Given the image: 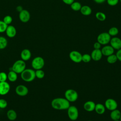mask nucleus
I'll return each instance as SVG.
<instances>
[{"mask_svg":"<svg viewBox=\"0 0 121 121\" xmlns=\"http://www.w3.org/2000/svg\"><path fill=\"white\" fill-rule=\"evenodd\" d=\"M110 45L114 49L118 50L121 48V39L117 37H113L110 41Z\"/></svg>","mask_w":121,"mask_h":121,"instance_id":"f8f14e48","label":"nucleus"},{"mask_svg":"<svg viewBox=\"0 0 121 121\" xmlns=\"http://www.w3.org/2000/svg\"><path fill=\"white\" fill-rule=\"evenodd\" d=\"M21 60L24 61H27L29 60L31 57V52L30 51L27 49L23 50L20 54Z\"/></svg>","mask_w":121,"mask_h":121,"instance_id":"a211bd4d","label":"nucleus"},{"mask_svg":"<svg viewBox=\"0 0 121 121\" xmlns=\"http://www.w3.org/2000/svg\"><path fill=\"white\" fill-rule=\"evenodd\" d=\"M7 116L8 118L10 121H14L17 117V114L15 111L14 110H9L7 112Z\"/></svg>","mask_w":121,"mask_h":121,"instance_id":"5701e85b","label":"nucleus"},{"mask_svg":"<svg viewBox=\"0 0 121 121\" xmlns=\"http://www.w3.org/2000/svg\"><path fill=\"white\" fill-rule=\"evenodd\" d=\"M105 109L104 105L101 103H98L95 104V111L98 114H103L104 113Z\"/></svg>","mask_w":121,"mask_h":121,"instance_id":"aec40b11","label":"nucleus"},{"mask_svg":"<svg viewBox=\"0 0 121 121\" xmlns=\"http://www.w3.org/2000/svg\"><path fill=\"white\" fill-rule=\"evenodd\" d=\"M62 0L65 4L69 5H70L74 1V0Z\"/></svg>","mask_w":121,"mask_h":121,"instance_id":"4c0bfd02","label":"nucleus"},{"mask_svg":"<svg viewBox=\"0 0 121 121\" xmlns=\"http://www.w3.org/2000/svg\"><path fill=\"white\" fill-rule=\"evenodd\" d=\"M35 77L39 79L43 78L45 75L44 72L43 70H42V69L36 70V71H35Z\"/></svg>","mask_w":121,"mask_h":121,"instance_id":"c85d7f7f","label":"nucleus"},{"mask_svg":"<svg viewBox=\"0 0 121 121\" xmlns=\"http://www.w3.org/2000/svg\"><path fill=\"white\" fill-rule=\"evenodd\" d=\"M110 116L111 119L113 121L119 120L121 118V112L120 110L116 109L111 111Z\"/></svg>","mask_w":121,"mask_h":121,"instance_id":"6ab92c4d","label":"nucleus"},{"mask_svg":"<svg viewBox=\"0 0 121 121\" xmlns=\"http://www.w3.org/2000/svg\"></svg>","mask_w":121,"mask_h":121,"instance_id":"c03bdc74","label":"nucleus"},{"mask_svg":"<svg viewBox=\"0 0 121 121\" xmlns=\"http://www.w3.org/2000/svg\"><path fill=\"white\" fill-rule=\"evenodd\" d=\"M92 60L91 55L87 53H85L82 56V61L85 63H88Z\"/></svg>","mask_w":121,"mask_h":121,"instance_id":"c756f323","label":"nucleus"},{"mask_svg":"<svg viewBox=\"0 0 121 121\" xmlns=\"http://www.w3.org/2000/svg\"><path fill=\"white\" fill-rule=\"evenodd\" d=\"M8 79L7 74L4 72H0V82L6 81Z\"/></svg>","mask_w":121,"mask_h":121,"instance_id":"473e14b6","label":"nucleus"},{"mask_svg":"<svg viewBox=\"0 0 121 121\" xmlns=\"http://www.w3.org/2000/svg\"><path fill=\"white\" fill-rule=\"evenodd\" d=\"M101 51L103 55L107 57L114 53V49L110 45H105L101 49Z\"/></svg>","mask_w":121,"mask_h":121,"instance_id":"4468645a","label":"nucleus"},{"mask_svg":"<svg viewBox=\"0 0 121 121\" xmlns=\"http://www.w3.org/2000/svg\"><path fill=\"white\" fill-rule=\"evenodd\" d=\"M51 106L54 109L57 110H67L70 106V102L65 98L58 97L52 101Z\"/></svg>","mask_w":121,"mask_h":121,"instance_id":"f257e3e1","label":"nucleus"},{"mask_svg":"<svg viewBox=\"0 0 121 121\" xmlns=\"http://www.w3.org/2000/svg\"><path fill=\"white\" fill-rule=\"evenodd\" d=\"M80 11L81 13L84 16H89L92 13V9L89 6L84 5L81 7Z\"/></svg>","mask_w":121,"mask_h":121,"instance_id":"412c9836","label":"nucleus"},{"mask_svg":"<svg viewBox=\"0 0 121 121\" xmlns=\"http://www.w3.org/2000/svg\"><path fill=\"white\" fill-rule=\"evenodd\" d=\"M31 65L34 69H41L44 65V59L40 56L36 57L32 60Z\"/></svg>","mask_w":121,"mask_h":121,"instance_id":"39448f33","label":"nucleus"},{"mask_svg":"<svg viewBox=\"0 0 121 121\" xmlns=\"http://www.w3.org/2000/svg\"><path fill=\"white\" fill-rule=\"evenodd\" d=\"M121 121L120 120H115V121Z\"/></svg>","mask_w":121,"mask_h":121,"instance_id":"a19ab883","label":"nucleus"},{"mask_svg":"<svg viewBox=\"0 0 121 121\" xmlns=\"http://www.w3.org/2000/svg\"><path fill=\"white\" fill-rule=\"evenodd\" d=\"M82 55L77 51H72L69 54L70 59L75 63H79L82 61Z\"/></svg>","mask_w":121,"mask_h":121,"instance_id":"1a4fd4ad","label":"nucleus"},{"mask_svg":"<svg viewBox=\"0 0 121 121\" xmlns=\"http://www.w3.org/2000/svg\"><path fill=\"white\" fill-rule=\"evenodd\" d=\"M120 2L121 3V0H120Z\"/></svg>","mask_w":121,"mask_h":121,"instance_id":"37998d69","label":"nucleus"},{"mask_svg":"<svg viewBox=\"0 0 121 121\" xmlns=\"http://www.w3.org/2000/svg\"><path fill=\"white\" fill-rule=\"evenodd\" d=\"M68 116L71 121H76L78 117V108L74 105H70L67 109Z\"/></svg>","mask_w":121,"mask_h":121,"instance_id":"0eeeda50","label":"nucleus"},{"mask_svg":"<svg viewBox=\"0 0 121 121\" xmlns=\"http://www.w3.org/2000/svg\"><path fill=\"white\" fill-rule=\"evenodd\" d=\"M8 79L10 82H14L16 81L17 78V73H16L13 70H10L7 75Z\"/></svg>","mask_w":121,"mask_h":121,"instance_id":"4be33fe9","label":"nucleus"},{"mask_svg":"<svg viewBox=\"0 0 121 121\" xmlns=\"http://www.w3.org/2000/svg\"><path fill=\"white\" fill-rule=\"evenodd\" d=\"M8 44L7 39L3 36H0V50L5 49Z\"/></svg>","mask_w":121,"mask_h":121,"instance_id":"a878e982","label":"nucleus"},{"mask_svg":"<svg viewBox=\"0 0 121 121\" xmlns=\"http://www.w3.org/2000/svg\"><path fill=\"white\" fill-rule=\"evenodd\" d=\"M90 55L92 59L95 61L100 60L103 56L101 49H94L91 52Z\"/></svg>","mask_w":121,"mask_h":121,"instance_id":"2eb2a0df","label":"nucleus"},{"mask_svg":"<svg viewBox=\"0 0 121 121\" xmlns=\"http://www.w3.org/2000/svg\"><path fill=\"white\" fill-rule=\"evenodd\" d=\"M10 85L6 81L0 82V95H7L10 90Z\"/></svg>","mask_w":121,"mask_h":121,"instance_id":"ddd939ff","label":"nucleus"},{"mask_svg":"<svg viewBox=\"0 0 121 121\" xmlns=\"http://www.w3.org/2000/svg\"><path fill=\"white\" fill-rule=\"evenodd\" d=\"M3 21L7 25H9L12 22V17L9 15H7L4 17L3 18Z\"/></svg>","mask_w":121,"mask_h":121,"instance_id":"2f4dec72","label":"nucleus"},{"mask_svg":"<svg viewBox=\"0 0 121 121\" xmlns=\"http://www.w3.org/2000/svg\"><path fill=\"white\" fill-rule=\"evenodd\" d=\"M6 35L9 38H13L16 35L17 30L16 28L12 25L8 26L6 30Z\"/></svg>","mask_w":121,"mask_h":121,"instance_id":"dca6fc26","label":"nucleus"},{"mask_svg":"<svg viewBox=\"0 0 121 121\" xmlns=\"http://www.w3.org/2000/svg\"><path fill=\"white\" fill-rule=\"evenodd\" d=\"M108 34L110 35V36H114L117 35L119 33V30L116 27H112L110 28L108 31Z\"/></svg>","mask_w":121,"mask_h":121,"instance_id":"cd10ccee","label":"nucleus"},{"mask_svg":"<svg viewBox=\"0 0 121 121\" xmlns=\"http://www.w3.org/2000/svg\"><path fill=\"white\" fill-rule=\"evenodd\" d=\"M104 105L106 109L111 111L117 109L118 107L117 102L112 98L107 99L104 102Z\"/></svg>","mask_w":121,"mask_h":121,"instance_id":"6e6552de","label":"nucleus"},{"mask_svg":"<svg viewBox=\"0 0 121 121\" xmlns=\"http://www.w3.org/2000/svg\"><path fill=\"white\" fill-rule=\"evenodd\" d=\"M106 0H94V1L97 4H101L105 2Z\"/></svg>","mask_w":121,"mask_h":121,"instance_id":"58836bf2","label":"nucleus"},{"mask_svg":"<svg viewBox=\"0 0 121 121\" xmlns=\"http://www.w3.org/2000/svg\"><path fill=\"white\" fill-rule=\"evenodd\" d=\"M23 7L21 6H18L16 8V10L18 12H20V11H21L23 10Z\"/></svg>","mask_w":121,"mask_h":121,"instance_id":"ea45409f","label":"nucleus"},{"mask_svg":"<svg viewBox=\"0 0 121 121\" xmlns=\"http://www.w3.org/2000/svg\"><path fill=\"white\" fill-rule=\"evenodd\" d=\"M120 120L121 121V118H120Z\"/></svg>","mask_w":121,"mask_h":121,"instance_id":"79ce46f5","label":"nucleus"},{"mask_svg":"<svg viewBox=\"0 0 121 121\" xmlns=\"http://www.w3.org/2000/svg\"><path fill=\"white\" fill-rule=\"evenodd\" d=\"M111 36L107 32H103L98 35L97 37V42L101 45H107L110 43Z\"/></svg>","mask_w":121,"mask_h":121,"instance_id":"423d86ee","label":"nucleus"},{"mask_svg":"<svg viewBox=\"0 0 121 121\" xmlns=\"http://www.w3.org/2000/svg\"><path fill=\"white\" fill-rule=\"evenodd\" d=\"M15 91L17 95L24 96L28 94V89L26 86L23 85H19L16 87Z\"/></svg>","mask_w":121,"mask_h":121,"instance_id":"9b49d317","label":"nucleus"},{"mask_svg":"<svg viewBox=\"0 0 121 121\" xmlns=\"http://www.w3.org/2000/svg\"><path fill=\"white\" fill-rule=\"evenodd\" d=\"M26 64L25 61L19 60L14 63L12 67V70L17 74H21L26 69Z\"/></svg>","mask_w":121,"mask_h":121,"instance_id":"7ed1b4c3","label":"nucleus"},{"mask_svg":"<svg viewBox=\"0 0 121 121\" xmlns=\"http://www.w3.org/2000/svg\"><path fill=\"white\" fill-rule=\"evenodd\" d=\"M95 104L92 101H87L83 105V108L87 112H92L95 110Z\"/></svg>","mask_w":121,"mask_h":121,"instance_id":"f3484780","label":"nucleus"},{"mask_svg":"<svg viewBox=\"0 0 121 121\" xmlns=\"http://www.w3.org/2000/svg\"><path fill=\"white\" fill-rule=\"evenodd\" d=\"M21 78L26 82H31L35 78V71L33 69H26L21 73Z\"/></svg>","mask_w":121,"mask_h":121,"instance_id":"f03ea898","label":"nucleus"},{"mask_svg":"<svg viewBox=\"0 0 121 121\" xmlns=\"http://www.w3.org/2000/svg\"><path fill=\"white\" fill-rule=\"evenodd\" d=\"M64 96L69 102H74L78 99V94L74 89H68L65 92Z\"/></svg>","mask_w":121,"mask_h":121,"instance_id":"20e7f679","label":"nucleus"},{"mask_svg":"<svg viewBox=\"0 0 121 121\" xmlns=\"http://www.w3.org/2000/svg\"><path fill=\"white\" fill-rule=\"evenodd\" d=\"M81 4L80 2L77 1H74L71 5L70 7L71 9L74 11H79L81 8Z\"/></svg>","mask_w":121,"mask_h":121,"instance_id":"b1692460","label":"nucleus"},{"mask_svg":"<svg viewBox=\"0 0 121 121\" xmlns=\"http://www.w3.org/2000/svg\"><path fill=\"white\" fill-rule=\"evenodd\" d=\"M8 25L3 20H0V33H3L6 31Z\"/></svg>","mask_w":121,"mask_h":121,"instance_id":"7c9ffc66","label":"nucleus"},{"mask_svg":"<svg viewBox=\"0 0 121 121\" xmlns=\"http://www.w3.org/2000/svg\"><path fill=\"white\" fill-rule=\"evenodd\" d=\"M19 18L21 22L26 23L30 19V14L28 10L23 9L19 13Z\"/></svg>","mask_w":121,"mask_h":121,"instance_id":"9d476101","label":"nucleus"},{"mask_svg":"<svg viewBox=\"0 0 121 121\" xmlns=\"http://www.w3.org/2000/svg\"><path fill=\"white\" fill-rule=\"evenodd\" d=\"M95 17L96 19L100 21H103L106 19V17L105 14L102 12H97L95 14Z\"/></svg>","mask_w":121,"mask_h":121,"instance_id":"bb28decb","label":"nucleus"},{"mask_svg":"<svg viewBox=\"0 0 121 121\" xmlns=\"http://www.w3.org/2000/svg\"><path fill=\"white\" fill-rule=\"evenodd\" d=\"M93 46H94V49H100L101 47V44L97 41L96 42H95L94 43Z\"/></svg>","mask_w":121,"mask_h":121,"instance_id":"e433bc0d","label":"nucleus"},{"mask_svg":"<svg viewBox=\"0 0 121 121\" xmlns=\"http://www.w3.org/2000/svg\"><path fill=\"white\" fill-rule=\"evenodd\" d=\"M106 1L108 4L111 6H115L119 2V0H106Z\"/></svg>","mask_w":121,"mask_h":121,"instance_id":"f704fd0d","label":"nucleus"},{"mask_svg":"<svg viewBox=\"0 0 121 121\" xmlns=\"http://www.w3.org/2000/svg\"><path fill=\"white\" fill-rule=\"evenodd\" d=\"M8 105L7 101L4 99H0V108L4 109Z\"/></svg>","mask_w":121,"mask_h":121,"instance_id":"72a5a7b5","label":"nucleus"},{"mask_svg":"<svg viewBox=\"0 0 121 121\" xmlns=\"http://www.w3.org/2000/svg\"><path fill=\"white\" fill-rule=\"evenodd\" d=\"M106 60H107V61L109 63L113 64V63H115L118 60V59H117L116 54H114L113 53L112 55H110L107 56Z\"/></svg>","mask_w":121,"mask_h":121,"instance_id":"393cba45","label":"nucleus"},{"mask_svg":"<svg viewBox=\"0 0 121 121\" xmlns=\"http://www.w3.org/2000/svg\"><path fill=\"white\" fill-rule=\"evenodd\" d=\"M116 55L117 56L118 60L121 61V48L118 50H117V52L116 53Z\"/></svg>","mask_w":121,"mask_h":121,"instance_id":"c9c22d12","label":"nucleus"}]
</instances>
